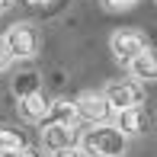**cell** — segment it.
Returning <instances> with one entry per match:
<instances>
[{"label": "cell", "mask_w": 157, "mask_h": 157, "mask_svg": "<svg viewBox=\"0 0 157 157\" xmlns=\"http://www.w3.org/2000/svg\"><path fill=\"white\" fill-rule=\"evenodd\" d=\"M3 39H6V48H10L13 61H29L39 52V32H35L32 23H13L3 32Z\"/></svg>", "instance_id": "7a4b0ae2"}, {"label": "cell", "mask_w": 157, "mask_h": 157, "mask_svg": "<svg viewBox=\"0 0 157 157\" xmlns=\"http://www.w3.org/2000/svg\"><path fill=\"white\" fill-rule=\"evenodd\" d=\"M48 106H52V99H45V93H29V96H19V116L26 119V122H45L48 116Z\"/></svg>", "instance_id": "9c48e42d"}, {"label": "cell", "mask_w": 157, "mask_h": 157, "mask_svg": "<svg viewBox=\"0 0 157 157\" xmlns=\"http://www.w3.org/2000/svg\"><path fill=\"white\" fill-rule=\"evenodd\" d=\"M128 74H132V80H138V83H154L157 80V52L151 45L128 61Z\"/></svg>", "instance_id": "ba28073f"}, {"label": "cell", "mask_w": 157, "mask_h": 157, "mask_svg": "<svg viewBox=\"0 0 157 157\" xmlns=\"http://www.w3.org/2000/svg\"><path fill=\"white\" fill-rule=\"evenodd\" d=\"M45 122H61V125H77V106L74 99H52Z\"/></svg>", "instance_id": "30bf717a"}, {"label": "cell", "mask_w": 157, "mask_h": 157, "mask_svg": "<svg viewBox=\"0 0 157 157\" xmlns=\"http://www.w3.org/2000/svg\"><path fill=\"white\" fill-rule=\"evenodd\" d=\"M147 125H151V116H147L144 106H132V109L116 112V128L125 135V138H138V135H144Z\"/></svg>", "instance_id": "52a82bcc"}, {"label": "cell", "mask_w": 157, "mask_h": 157, "mask_svg": "<svg viewBox=\"0 0 157 157\" xmlns=\"http://www.w3.org/2000/svg\"><path fill=\"white\" fill-rule=\"evenodd\" d=\"M26 3H32V6H45L48 0H26Z\"/></svg>", "instance_id": "2e32d148"}, {"label": "cell", "mask_w": 157, "mask_h": 157, "mask_svg": "<svg viewBox=\"0 0 157 157\" xmlns=\"http://www.w3.org/2000/svg\"><path fill=\"white\" fill-rule=\"evenodd\" d=\"M6 6H10V0H0V13H3V10H6Z\"/></svg>", "instance_id": "e0dca14e"}, {"label": "cell", "mask_w": 157, "mask_h": 157, "mask_svg": "<svg viewBox=\"0 0 157 157\" xmlns=\"http://www.w3.org/2000/svg\"><path fill=\"white\" fill-rule=\"evenodd\" d=\"M77 125H61V122H42V144L45 151H64V147L77 144Z\"/></svg>", "instance_id": "8992f818"}, {"label": "cell", "mask_w": 157, "mask_h": 157, "mask_svg": "<svg viewBox=\"0 0 157 157\" xmlns=\"http://www.w3.org/2000/svg\"><path fill=\"white\" fill-rule=\"evenodd\" d=\"M74 106H77V122H87V125L109 122V116H112V109H109L103 93H80L74 99Z\"/></svg>", "instance_id": "5b68a950"}, {"label": "cell", "mask_w": 157, "mask_h": 157, "mask_svg": "<svg viewBox=\"0 0 157 157\" xmlns=\"http://www.w3.org/2000/svg\"><path fill=\"white\" fill-rule=\"evenodd\" d=\"M52 157H87V154H83L80 144H74V147H64V151H55Z\"/></svg>", "instance_id": "4fadbf2b"}, {"label": "cell", "mask_w": 157, "mask_h": 157, "mask_svg": "<svg viewBox=\"0 0 157 157\" xmlns=\"http://www.w3.org/2000/svg\"><path fill=\"white\" fill-rule=\"evenodd\" d=\"M106 6H112V10H128V6H135L138 0H103Z\"/></svg>", "instance_id": "5bb4252c"}, {"label": "cell", "mask_w": 157, "mask_h": 157, "mask_svg": "<svg viewBox=\"0 0 157 157\" xmlns=\"http://www.w3.org/2000/svg\"><path fill=\"white\" fill-rule=\"evenodd\" d=\"M10 64H13V55H10V48H6V39L0 35V74H3Z\"/></svg>", "instance_id": "7c38bea8"}, {"label": "cell", "mask_w": 157, "mask_h": 157, "mask_svg": "<svg viewBox=\"0 0 157 157\" xmlns=\"http://www.w3.org/2000/svg\"><path fill=\"white\" fill-rule=\"evenodd\" d=\"M77 144L83 147L87 157H125V151H128V138L109 122L90 125L87 132L77 138Z\"/></svg>", "instance_id": "6da1fadb"}, {"label": "cell", "mask_w": 157, "mask_h": 157, "mask_svg": "<svg viewBox=\"0 0 157 157\" xmlns=\"http://www.w3.org/2000/svg\"><path fill=\"white\" fill-rule=\"evenodd\" d=\"M103 96H106L112 112H122V109H132V106L144 103V87L138 80H109Z\"/></svg>", "instance_id": "277c9868"}, {"label": "cell", "mask_w": 157, "mask_h": 157, "mask_svg": "<svg viewBox=\"0 0 157 157\" xmlns=\"http://www.w3.org/2000/svg\"><path fill=\"white\" fill-rule=\"evenodd\" d=\"M147 45H151V42H147V35L141 32V29H135V26L116 29V32L109 35V52H112V58L122 61V64H128L135 55H141Z\"/></svg>", "instance_id": "3957f363"}, {"label": "cell", "mask_w": 157, "mask_h": 157, "mask_svg": "<svg viewBox=\"0 0 157 157\" xmlns=\"http://www.w3.org/2000/svg\"><path fill=\"white\" fill-rule=\"evenodd\" d=\"M13 93L19 96H29V93H39V74L35 71H26V74H16L13 77Z\"/></svg>", "instance_id": "8fae6325"}, {"label": "cell", "mask_w": 157, "mask_h": 157, "mask_svg": "<svg viewBox=\"0 0 157 157\" xmlns=\"http://www.w3.org/2000/svg\"><path fill=\"white\" fill-rule=\"evenodd\" d=\"M6 157H39V154H35V151H29V147H19L16 154H6Z\"/></svg>", "instance_id": "9a60e30c"}]
</instances>
